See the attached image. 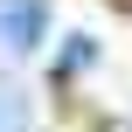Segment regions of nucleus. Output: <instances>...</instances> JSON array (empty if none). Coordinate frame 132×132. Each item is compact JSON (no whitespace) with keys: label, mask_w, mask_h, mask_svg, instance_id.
Segmentation results:
<instances>
[{"label":"nucleus","mask_w":132,"mask_h":132,"mask_svg":"<svg viewBox=\"0 0 132 132\" xmlns=\"http://www.w3.org/2000/svg\"><path fill=\"white\" fill-rule=\"evenodd\" d=\"M42 35H49V0H0V42L14 56L42 49Z\"/></svg>","instance_id":"obj_1"},{"label":"nucleus","mask_w":132,"mask_h":132,"mask_svg":"<svg viewBox=\"0 0 132 132\" xmlns=\"http://www.w3.org/2000/svg\"><path fill=\"white\" fill-rule=\"evenodd\" d=\"M90 56H97V42H90V35H77V42H63V77H77V70H84Z\"/></svg>","instance_id":"obj_2"},{"label":"nucleus","mask_w":132,"mask_h":132,"mask_svg":"<svg viewBox=\"0 0 132 132\" xmlns=\"http://www.w3.org/2000/svg\"><path fill=\"white\" fill-rule=\"evenodd\" d=\"M0 132H28V111L14 104V90H0Z\"/></svg>","instance_id":"obj_3"}]
</instances>
